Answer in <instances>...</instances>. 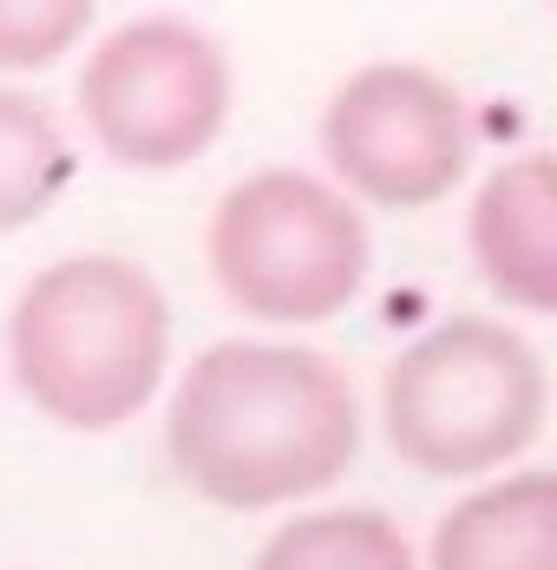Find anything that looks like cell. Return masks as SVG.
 <instances>
[{
  "label": "cell",
  "instance_id": "5",
  "mask_svg": "<svg viewBox=\"0 0 557 570\" xmlns=\"http://www.w3.org/2000/svg\"><path fill=\"white\" fill-rule=\"evenodd\" d=\"M236 72L211 27L184 13H131L79 66L86 138L118 171L165 177L197 165L229 125Z\"/></svg>",
  "mask_w": 557,
  "mask_h": 570
},
{
  "label": "cell",
  "instance_id": "7",
  "mask_svg": "<svg viewBox=\"0 0 557 570\" xmlns=\"http://www.w3.org/2000/svg\"><path fill=\"white\" fill-rule=\"evenodd\" d=\"M466 249L505 308L557 315V151H518L479 177Z\"/></svg>",
  "mask_w": 557,
  "mask_h": 570
},
{
  "label": "cell",
  "instance_id": "10",
  "mask_svg": "<svg viewBox=\"0 0 557 570\" xmlns=\"http://www.w3.org/2000/svg\"><path fill=\"white\" fill-rule=\"evenodd\" d=\"M66 184H72V131H66V118L40 92L0 86V236L47 217Z\"/></svg>",
  "mask_w": 557,
  "mask_h": 570
},
{
  "label": "cell",
  "instance_id": "3",
  "mask_svg": "<svg viewBox=\"0 0 557 570\" xmlns=\"http://www.w3.org/2000/svg\"><path fill=\"white\" fill-rule=\"evenodd\" d=\"M551 374L538 347L492 315L420 328L381 374V433L427 479H499L545 433Z\"/></svg>",
  "mask_w": 557,
  "mask_h": 570
},
{
  "label": "cell",
  "instance_id": "1",
  "mask_svg": "<svg viewBox=\"0 0 557 570\" xmlns=\"http://www.w3.org/2000/svg\"><path fill=\"white\" fill-rule=\"evenodd\" d=\"M170 472L223 512H276L329 492L361 453V400L309 342H217L165 400Z\"/></svg>",
  "mask_w": 557,
  "mask_h": 570
},
{
  "label": "cell",
  "instance_id": "9",
  "mask_svg": "<svg viewBox=\"0 0 557 570\" xmlns=\"http://www.w3.org/2000/svg\"><path fill=\"white\" fill-rule=\"evenodd\" d=\"M250 570H427L407 531L374 505H322L282 518Z\"/></svg>",
  "mask_w": 557,
  "mask_h": 570
},
{
  "label": "cell",
  "instance_id": "11",
  "mask_svg": "<svg viewBox=\"0 0 557 570\" xmlns=\"http://www.w3.org/2000/svg\"><path fill=\"white\" fill-rule=\"evenodd\" d=\"M92 33L79 0H0V72H47Z\"/></svg>",
  "mask_w": 557,
  "mask_h": 570
},
{
  "label": "cell",
  "instance_id": "6",
  "mask_svg": "<svg viewBox=\"0 0 557 570\" xmlns=\"http://www.w3.org/2000/svg\"><path fill=\"white\" fill-rule=\"evenodd\" d=\"M315 138L329 177L354 204L427 210L466 184L479 151V118L440 66L368 59L329 92Z\"/></svg>",
  "mask_w": 557,
  "mask_h": 570
},
{
  "label": "cell",
  "instance_id": "4",
  "mask_svg": "<svg viewBox=\"0 0 557 570\" xmlns=\"http://www.w3.org/2000/svg\"><path fill=\"white\" fill-rule=\"evenodd\" d=\"M204 263L236 315L270 328H315L368 288L374 236L334 177L263 165L217 197Z\"/></svg>",
  "mask_w": 557,
  "mask_h": 570
},
{
  "label": "cell",
  "instance_id": "8",
  "mask_svg": "<svg viewBox=\"0 0 557 570\" xmlns=\"http://www.w3.org/2000/svg\"><path fill=\"white\" fill-rule=\"evenodd\" d=\"M427 570H557V472L511 465L459 492L427 538Z\"/></svg>",
  "mask_w": 557,
  "mask_h": 570
},
{
  "label": "cell",
  "instance_id": "2",
  "mask_svg": "<svg viewBox=\"0 0 557 570\" xmlns=\"http://www.w3.org/2000/svg\"><path fill=\"white\" fill-rule=\"evenodd\" d=\"M0 354L33 413L66 433H118L170 374V302L131 256H59L20 283Z\"/></svg>",
  "mask_w": 557,
  "mask_h": 570
}]
</instances>
